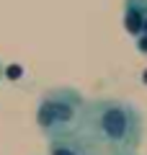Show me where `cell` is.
<instances>
[{
  "label": "cell",
  "instance_id": "1",
  "mask_svg": "<svg viewBox=\"0 0 147 155\" xmlns=\"http://www.w3.org/2000/svg\"><path fill=\"white\" fill-rule=\"evenodd\" d=\"M80 132L96 140L103 150H137L145 137V116L132 101L93 98L80 114Z\"/></svg>",
  "mask_w": 147,
  "mask_h": 155
},
{
  "label": "cell",
  "instance_id": "2",
  "mask_svg": "<svg viewBox=\"0 0 147 155\" xmlns=\"http://www.w3.org/2000/svg\"><path fill=\"white\" fill-rule=\"evenodd\" d=\"M85 106V96L72 85H60L41 93L36 104V127L44 137H60V134L75 132L80 124V114Z\"/></svg>",
  "mask_w": 147,
  "mask_h": 155
},
{
  "label": "cell",
  "instance_id": "3",
  "mask_svg": "<svg viewBox=\"0 0 147 155\" xmlns=\"http://www.w3.org/2000/svg\"><path fill=\"white\" fill-rule=\"evenodd\" d=\"M47 150L49 155H103V147L80 129L60 134V137H49Z\"/></svg>",
  "mask_w": 147,
  "mask_h": 155
},
{
  "label": "cell",
  "instance_id": "4",
  "mask_svg": "<svg viewBox=\"0 0 147 155\" xmlns=\"http://www.w3.org/2000/svg\"><path fill=\"white\" fill-rule=\"evenodd\" d=\"M121 23H124V31L132 39L147 34V0H124Z\"/></svg>",
  "mask_w": 147,
  "mask_h": 155
},
{
  "label": "cell",
  "instance_id": "5",
  "mask_svg": "<svg viewBox=\"0 0 147 155\" xmlns=\"http://www.w3.org/2000/svg\"><path fill=\"white\" fill-rule=\"evenodd\" d=\"M134 41H137V49H139L142 54H147V34H142V36H137Z\"/></svg>",
  "mask_w": 147,
  "mask_h": 155
},
{
  "label": "cell",
  "instance_id": "6",
  "mask_svg": "<svg viewBox=\"0 0 147 155\" xmlns=\"http://www.w3.org/2000/svg\"><path fill=\"white\" fill-rule=\"evenodd\" d=\"M111 155H137V150H114Z\"/></svg>",
  "mask_w": 147,
  "mask_h": 155
},
{
  "label": "cell",
  "instance_id": "7",
  "mask_svg": "<svg viewBox=\"0 0 147 155\" xmlns=\"http://www.w3.org/2000/svg\"><path fill=\"white\" fill-rule=\"evenodd\" d=\"M3 75H5V70H3V62H0V80H3Z\"/></svg>",
  "mask_w": 147,
  "mask_h": 155
},
{
  "label": "cell",
  "instance_id": "8",
  "mask_svg": "<svg viewBox=\"0 0 147 155\" xmlns=\"http://www.w3.org/2000/svg\"><path fill=\"white\" fill-rule=\"evenodd\" d=\"M142 80H145V83H147V70H145V78H142Z\"/></svg>",
  "mask_w": 147,
  "mask_h": 155
}]
</instances>
